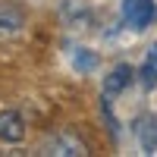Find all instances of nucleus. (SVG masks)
Here are the masks:
<instances>
[{
	"label": "nucleus",
	"instance_id": "nucleus-2",
	"mask_svg": "<svg viewBox=\"0 0 157 157\" xmlns=\"http://www.w3.org/2000/svg\"><path fill=\"white\" fill-rule=\"evenodd\" d=\"M41 154H47V157H82V154H88V148L72 132H57L41 145Z\"/></svg>",
	"mask_w": 157,
	"mask_h": 157
},
{
	"label": "nucleus",
	"instance_id": "nucleus-6",
	"mask_svg": "<svg viewBox=\"0 0 157 157\" xmlns=\"http://www.w3.org/2000/svg\"><path fill=\"white\" fill-rule=\"evenodd\" d=\"M22 25H25V19H22V13H19L16 6L0 3V41L16 38V35L22 32Z\"/></svg>",
	"mask_w": 157,
	"mask_h": 157
},
{
	"label": "nucleus",
	"instance_id": "nucleus-5",
	"mask_svg": "<svg viewBox=\"0 0 157 157\" xmlns=\"http://www.w3.org/2000/svg\"><path fill=\"white\" fill-rule=\"evenodd\" d=\"M135 135H138V145L145 154L157 151V113H145L135 120Z\"/></svg>",
	"mask_w": 157,
	"mask_h": 157
},
{
	"label": "nucleus",
	"instance_id": "nucleus-7",
	"mask_svg": "<svg viewBox=\"0 0 157 157\" xmlns=\"http://www.w3.org/2000/svg\"><path fill=\"white\" fill-rule=\"evenodd\" d=\"M129 82H132V66H129V63H120V66H113L110 75L104 78V94H120V91L129 88Z\"/></svg>",
	"mask_w": 157,
	"mask_h": 157
},
{
	"label": "nucleus",
	"instance_id": "nucleus-1",
	"mask_svg": "<svg viewBox=\"0 0 157 157\" xmlns=\"http://www.w3.org/2000/svg\"><path fill=\"white\" fill-rule=\"evenodd\" d=\"M157 19V6L154 0H123V22L135 32H145L148 25Z\"/></svg>",
	"mask_w": 157,
	"mask_h": 157
},
{
	"label": "nucleus",
	"instance_id": "nucleus-3",
	"mask_svg": "<svg viewBox=\"0 0 157 157\" xmlns=\"http://www.w3.org/2000/svg\"><path fill=\"white\" fill-rule=\"evenodd\" d=\"M60 19L66 22L69 29H88L91 19H94L91 0H63L60 3Z\"/></svg>",
	"mask_w": 157,
	"mask_h": 157
},
{
	"label": "nucleus",
	"instance_id": "nucleus-8",
	"mask_svg": "<svg viewBox=\"0 0 157 157\" xmlns=\"http://www.w3.org/2000/svg\"><path fill=\"white\" fill-rule=\"evenodd\" d=\"M138 78H141V88L145 91L157 88V44H151L148 57H145V63H141V69H138Z\"/></svg>",
	"mask_w": 157,
	"mask_h": 157
},
{
	"label": "nucleus",
	"instance_id": "nucleus-9",
	"mask_svg": "<svg viewBox=\"0 0 157 157\" xmlns=\"http://www.w3.org/2000/svg\"><path fill=\"white\" fill-rule=\"evenodd\" d=\"M98 63H101L98 54H94V50H88V47H78L75 54H72V66H75L78 72H94Z\"/></svg>",
	"mask_w": 157,
	"mask_h": 157
},
{
	"label": "nucleus",
	"instance_id": "nucleus-4",
	"mask_svg": "<svg viewBox=\"0 0 157 157\" xmlns=\"http://www.w3.org/2000/svg\"><path fill=\"white\" fill-rule=\"evenodd\" d=\"M25 138V120L19 110H0V141L3 145H19Z\"/></svg>",
	"mask_w": 157,
	"mask_h": 157
}]
</instances>
